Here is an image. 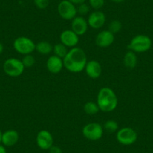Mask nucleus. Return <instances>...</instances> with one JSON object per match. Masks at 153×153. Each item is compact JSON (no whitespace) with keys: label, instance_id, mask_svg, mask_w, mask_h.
Listing matches in <instances>:
<instances>
[{"label":"nucleus","instance_id":"obj_23","mask_svg":"<svg viewBox=\"0 0 153 153\" xmlns=\"http://www.w3.org/2000/svg\"><path fill=\"white\" fill-rule=\"evenodd\" d=\"M21 61L24 65L25 68H32L35 63V59L32 54H29V55H25Z\"/></svg>","mask_w":153,"mask_h":153},{"label":"nucleus","instance_id":"obj_32","mask_svg":"<svg viewBox=\"0 0 153 153\" xmlns=\"http://www.w3.org/2000/svg\"><path fill=\"white\" fill-rule=\"evenodd\" d=\"M2 131H1V129H0V144L2 143Z\"/></svg>","mask_w":153,"mask_h":153},{"label":"nucleus","instance_id":"obj_4","mask_svg":"<svg viewBox=\"0 0 153 153\" xmlns=\"http://www.w3.org/2000/svg\"><path fill=\"white\" fill-rule=\"evenodd\" d=\"M25 67L21 60L17 58H9L3 63V71L11 77H17L23 74Z\"/></svg>","mask_w":153,"mask_h":153},{"label":"nucleus","instance_id":"obj_21","mask_svg":"<svg viewBox=\"0 0 153 153\" xmlns=\"http://www.w3.org/2000/svg\"><path fill=\"white\" fill-rule=\"evenodd\" d=\"M103 128L109 133H114L119 130V124L117 121L110 120L104 123Z\"/></svg>","mask_w":153,"mask_h":153},{"label":"nucleus","instance_id":"obj_11","mask_svg":"<svg viewBox=\"0 0 153 153\" xmlns=\"http://www.w3.org/2000/svg\"><path fill=\"white\" fill-rule=\"evenodd\" d=\"M115 40L114 34L109 30H102L95 37V44L101 48H107L111 46Z\"/></svg>","mask_w":153,"mask_h":153},{"label":"nucleus","instance_id":"obj_22","mask_svg":"<svg viewBox=\"0 0 153 153\" xmlns=\"http://www.w3.org/2000/svg\"><path fill=\"white\" fill-rule=\"evenodd\" d=\"M122 28H123L122 23L118 20H112L108 25V30L113 34H117L120 32L121 31Z\"/></svg>","mask_w":153,"mask_h":153},{"label":"nucleus","instance_id":"obj_2","mask_svg":"<svg viewBox=\"0 0 153 153\" xmlns=\"http://www.w3.org/2000/svg\"><path fill=\"white\" fill-rule=\"evenodd\" d=\"M96 103L101 111L110 113L117 109L118 97L111 88L103 87L98 91Z\"/></svg>","mask_w":153,"mask_h":153},{"label":"nucleus","instance_id":"obj_1","mask_svg":"<svg viewBox=\"0 0 153 153\" xmlns=\"http://www.w3.org/2000/svg\"><path fill=\"white\" fill-rule=\"evenodd\" d=\"M87 56L82 48L75 47L71 48L63 59L64 67L71 73H80L84 70L87 63Z\"/></svg>","mask_w":153,"mask_h":153},{"label":"nucleus","instance_id":"obj_12","mask_svg":"<svg viewBox=\"0 0 153 153\" xmlns=\"http://www.w3.org/2000/svg\"><path fill=\"white\" fill-rule=\"evenodd\" d=\"M60 42L67 48H73L79 43V36L71 29H65L60 34Z\"/></svg>","mask_w":153,"mask_h":153},{"label":"nucleus","instance_id":"obj_19","mask_svg":"<svg viewBox=\"0 0 153 153\" xmlns=\"http://www.w3.org/2000/svg\"><path fill=\"white\" fill-rule=\"evenodd\" d=\"M83 110L87 115H95L100 111V109L97 103L87 101L83 106Z\"/></svg>","mask_w":153,"mask_h":153},{"label":"nucleus","instance_id":"obj_20","mask_svg":"<svg viewBox=\"0 0 153 153\" xmlns=\"http://www.w3.org/2000/svg\"><path fill=\"white\" fill-rule=\"evenodd\" d=\"M67 47L65 46L63 44H62L61 42L60 43L56 44L53 46V51L54 53V55H56V56L60 57L62 59H64V57L65 56L66 54L68 53V49Z\"/></svg>","mask_w":153,"mask_h":153},{"label":"nucleus","instance_id":"obj_24","mask_svg":"<svg viewBox=\"0 0 153 153\" xmlns=\"http://www.w3.org/2000/svg\"><path fill=\"white\" fill-rule=\"evenodd\" d=\"M89 8H90V6L89 5H87L86 2H84L83 4H80V5H77V7H76L77 14H80V16L86 15L89 12V10H90Z\"/></svg>","mask_w":153,"mask_h":153},{"label":"nucleus","instance_id":"obj_27","mask_svg":"<svg viewBox=\"0 0 153 153\" xmlns=\"http://www.w3.org/2000/svg\"><path fill=\"white\" fill-rule=\"evenodd\" d=\"M49 153H63L62 150L60 147L57 146H53L49 149Z\"/></svg>","mask_w":153,"mask_h":153},{"label":"nucleus","instance_id":"obj_9","mask_svg":"<svg viewBox=\"0 0 153 153\" xmlns=\"http://www.w3.org/2000/svg\"><path fill=\"white\" fill-rule=\"evenodd\" d=\"M36 143L41 149L49 150L53 146V137L49 131L41 130L36 136Z\"/></svg>","mask_w":153,"mask_h":153},{"label":"nucleus","instance_id":"obj_8","mask_svg":"<svg viewBox=\"0 0 153 153\" xmlns=\"http://www.w3.org/2000/svg\"><path fill=\"white\" fill-rule=\"evenodd\" d=\"M59 15L65 20H72L77 14L76 5L68 1L62 0L57 7Z\"/></svg>","mask_w":153,"mask_h":153},{"label":"nucleus","instance_id":"obj_14","mask_svg":"<svg viewBox=\"0 0 153 153\" xmlns=\"http://www.w3.org/2000/svg\"><path fill=\"white\" fill-rule=\"evenodd\" d=\"M84 70L89 78L94 80L99 78L102 73V68L101 64L96 60H90L87 62Z\"/></svg>","mask_w":153,"mask_h":153},{"label":"nucleus","instance_id":"obj_13","mask_svg":"<svg viewBox=\"0 0 153 153\" xmlns=\"http://www.w3.org/2000/svg\"><path fill=\"white\" fill-rule=\"evenodd\" d=\"M71 30L78 35L79 37L86 33L89 28L87 20L83 16H76L71 20Z\"/></svg>","mask_w":153,"mask_h":153},{"label":"nucleus","instance_id":"obj_18","mask_svg":"<svg viewBox=\"0 0 153 153\" xmlns=\"http://www.w3.org/2000/svg\"><path fill=\"white\" fill-rule=\"evenodd\" d=\"M53 49V46L47 41L39 42L35 46V51L42 55H49L51 53H52Z\"/></svg>","mask_w":153,"mask_h":153},{"label":"nucleus","instance_id":"obj_3","mask_svg":"<svg viewBox=\"0 0 153 153\" xmlns=\"http://www.w3.org/2000/svg\"><path fill=\"white\" fill-rule=\"evenodd\" d=\"M152 42L149 36L146 35H137L131 38L128 45L129 51L134 53H145L152 48Z\"/></svg>","mask_w":153,"mask_h":153},{"label":"nucleus","instance_id":"obj_15","mask_svg":"<svg viewBox=\"0 0 153 153\" xmlns=\"http://www.w3.org/2000/svg\"><path fill=\"white\" fill-rule=\"evenodd\" d=\"M46 66L49 72L52 74H58L64 68L63 59L56 56V55H52L48 59L46 62Z\"/></svg>","mask_w":153,"mask_h":153},{"label":"nucleus","instance_id":"obj_5","mask_svg":"<svg viewBox=\"0 0 153 153\" xmlns=\"http://www.w3.org/2000/svg\"><path fill=\"white\" fill-rule=\"evenodd\" d=\"M36 44L28 37L20 36L14 41L13 47L18 53L21 55L32 54L35 51Z\"/></svg>","mask_w":153,"mask_h":153},{"label":"nucleus","instance_id":"obj_25","mask_svg":"<svg viewBox=\"0 0 153 153\" xmlns=\"http://www.w3.org/2000/svg\"><path fill=\"white\" fill-rule=\"evenodd\" d=\"M89 6L95 11L100 10L104 5V0H89Z\"/></svg>","mask_w":153,"mask_h":153},{"label":"nucleus","instance_id":"obj_16","mask_svg":"<svg viewBox=\"0 0 153 153\" xmlns=\"http://www.w3.org/2000/svg\"><path fill=\"white\" fill-rule=\"evenodd\" d=\"M19 134L14 129H9L2 133V143L7 147H11L16 145L19 140Z\"/></svg>","mask_w":153,"mask_h":153},{"label":"nucleus","instance_id":"obj_31","mask_svg":"<svg viewBox=\"0 0 153 153\" xmlns=\"http://www.w3.org/2000/svg\"><path fill=\"white\" fill-rule=\"evenodd\" d=\"M4 51V47H3V45H2V43H0V54H2V52H3Z\"/></svg>","mask_w":153,"mask_h":153},{"label":"nucleus","instance_id":"obj_10","mask_svg":"<svg viewBox=\"0 0 153 153\" xmlns=\"http://www.w3.org/2000/svg\"><path fill=\"white\" fill-rule=\"evenodd\" d=\"M87 23L89 27L94 29H99L104 26L106 23V16L100 10L92 11L88 17Z\"/></svg>","mask_w":153,"mask_h":153},{"label":"nucleus","instance_id":"obj_26","mask_svg":"<svg viewBox=\"0 0 153 153\" xmlns=\"http://www.w3.org/2000/svg\"><path fill=\"white\" fill-rule=\"evenodd\" d=\"M35 6L40 10L46 9L49 5V0H33Z\"/></svg>","mask_w":153,"mask_h":153},{"label":"nucleus","instance_id":"obj_28","mask_svg":"<svg viewBox=\"0 0 153 153\" xmlns=\"http://www.w3.org/2000/svg\"><path fill=\"white\" fill-rule=\"evenodd\" d=\"M68 1H70L71 3H73L74 5H80V4H83L84 3V2H86V0H68Z\"/></svg>","mask_w":153,"mask_h":153},{"label":"nucleus","instance_id":"obj_6","mask_svg":"<svg viewBox=\"0 0 153 153\" xmlns=\"http://www.w3.org/2000/svg\"><path fill=\"white\" fill-rule=\"evenodd\" d=\"M82 134L89 140L96 141L103 137L104 128L98 123H88L82 129Z\"/></svg>","mask_w":153,"mask_h":153},{"label":"nucleus","instance_id":"obj_7","mask_svg":"<svg viewBox=\"0 0 153 153\" xmlns=\"http://www.w3.org/2000/svg\"><path fill=\"white\" fill-rule=\"evenodd\" d=\"M116 138L119 143L123 146H131L137 140V134L132 128H122L117 131Z\"/></svg>","mask_w":153,"mask_h":153},{"label":"nucleus","instance_id":"obj_17","mask_svg":"<svg viewBox=\"0 0 153 153\" xmlns=\"http://www.w3.org/2000/svg\"><path fill=\"white\" fill-rule=\"evenodd\" d=\"M123 64L128 69L134 68L137 64V56L136 53L131 51H128L123 58Z\"/></svg>","mask_w":153,"mask_h":153},{"label":"nucleus","instance_id":"obj_30","mask_svg":"<svg viewBox=\"0 0 153 153\" xmlns=\"http://www.w3.org/2000/svg\"><path fill=\"white\" fill-rule=\"evenodd\" d=\"M113 2H115V3H122V2H125L126 0H110Z\"/></svg>","mask_w":153,"mask_h":153},{"label":"nucleus","instance_id":"obj_29","mask_svg":"<svg viewBox=\"0 0 153 153\" xmlns=\"http://www.w3.org/2000/svg\"><path fill=\"white\" fill-rule=\"evenodd\" d=\"M0 153H7L5 146L3 145H1V144H0Z\"/></svg>","mask_w":153,"mask_h":153}]
</instances>
